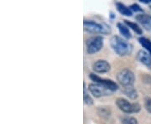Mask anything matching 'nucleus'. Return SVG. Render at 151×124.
Wrapping results in <instances>:
<instances>
[{
  "label": "nucleus",
  "instance_id": "nucleus-1",
  "mask_svg": "<svg viewBox=\"0 0 151 124\" xmlns=\"http://www.w3.org/2000/svg\"><path fill=\"white\" fill-rule=\"evenodd\" d=\"M110 44L114 52L119 56H126L132 53V45L119 35H114L110 39Z\"/></svg>",
  "mask_w": 151,
  "mask_h": 124
},
{
  "label": "nucleus",
  "instance_id": "nucleus-2",
  "mask_svg": "<svg viewBox=\"0 0 151 124\" xmlns=\"http://www.w3.org/2000/svg\"><path fill=\"white\" fill-rule=\"evenodd\" d=\"M83 27L85 31L92 34H108L111 33V29L106 24L98 23L94 20H84Z\"/></svg>",
  "mask_w": 151,
  "mask_h": 124
},
{
  "label": "nucleus",
  "instance_id": "nucleus-3",
  "mask_svg": "<svg viewBox=\"0 0 151 124\" xmlns=\"http://www.w3.org/2000/svg\"><path fill=\"white\" fill-rule=\"evenodd\" d=\"M118 108L125 113H136L140 111L141 107L138 103H131L124 98H118L116 100Z\"/></svg>",
  "mask_w": 151,
  "mask_h": 124
},
{
  "label": "nucleus",
  "instance_id": "nucleus-4",
  "mask_svg": "<svg viewBox=\"0 0 151 124\" xmlns=\"http://www.w3.org/2000/svg\"><path fill=\"white\" fill-rule=\"evenodd\" d=\"M117 79L124 87L133 86V85L134 84L135 76L132 70L125 68L119 71L117 76Z\"/></svg>",
  "mask_w": 151,
  "mask_h": 124
},
{
  "label": "nucleus",
  "instance_id": "nucleus-5",
  "mask_svg": "<svg viewBox=\"0 0 151 124\" xmlns=\"http://www.w3.org/2000/svg\"><path fill=\"white\" fill-rule=\"evenodd\" d=\"M86 52L93 54L100 51L103 46V38L102 36H92L86 40Z\"/></svg>",
  "mask_w": 151,
  "mask_h": 124
},
{
  "label": "nucleus",
  "instance_id": "nucleus-6",
  "mask_svg": "<svg viewBox=\"0 0 151 124\" xmlns=\"http://www.w3.org/2000/svg\"><path fill=\"white\" fill-rule=\"evenodd\" d=\"M90 79L92 80V81L96 82L97 84H100L102 86L107 87L108 89H109L110 91L112 92H115L119 89V86L118 84L115 82V81H112V80H109V79H104V78H101L100 76H98L96 74H93V73H91L90 75Z\"/></svg>",
  "mask_w": 151,
  "mask_h": 124
},
{
  "label": "nucleus",
  "instance_id": "nucleus-7",
  "mask_svg": "<svg viewBox=\"0 0 151 124\" xmlns=\"http://www.w3.org/2000/svg\"><path fill=\"white\" fill-rule=\"evenodd\" d=\"M88 90L92 93V95H93V97H95L96 98L110 96L113 93V92L110 91L107 87L102 86L100 84H97V83L90 84L88 86Z\"/></svg>",
  "mask_w": 151,
  "mask_h": 124
},
{
  "label": "nucleus",
  "instance_id": "nucleus-8",
  "mask_svg": "<svg viewBox=\"0 0 151 124\" xmlns=\"http://www.w3.org/2000/svg\"><path fill=\"white\" fill-rule=\"evenodd\" d=\"M92 69L97 73L103 74V73H107L111 70V65L108 61L103 60V59H99L92 65Z\"/></svg>",
  "mask_w": 151,
  "mask_h": 124
},
{
  "label": "nucleus",
  "instance_id": "nucleus-9",
  "mask_svg": "<svg viewBox=\"0 0 151 124\" xmlns=\"http://www.w3.org/2000/svg\"><path fill=\"white\" fill-rule=\"evenodd\" d=\"M137 59L143 65L151 69V54L145 50H139L136 55Z\"/></svg>",
  "mask_w": 151,
  "mask_h": 124
},
{
  "label": "nucleus",
  "instance_id": "nucleus-10",
  "mask_svg": "<svg viewBox=\"0 0 151 124\" xmlns=\"http://www.w3.org/2000/svg\"><path fill=\"white\" fill-rule=\"evenodd\" d=\"M136 20L141 25L146 29L151 30V15L145 14H140L135 17Z\"/></svg>",
  "mask_w": 151,
  "mask_h": 124
},
{
  "label": "nucleus",
  "instance_id": "nucleus-11",
  "mask_svg": "<svg viewBox=\"0 0 151 124\" xmlns=\"http://www.w3.org/2000/svg\"><path fill=\"white\" fill-rule=\"evenodd\" d=\"M116 7H117V9H118V11H119L121 14H123V15H124V16H128V17L132 16V14H133V12H132V10L130 9V8L124 5V4L118 2V3H116Z\"/></svg>",
  "mask_w": 151,
  "mask_h": 124
},
{
  "label": "nucleus",
  "instance_id": "nucleus-12",
  "mask_svg": "<svg viewBox=\"0 0 151 124\" xmlns=\"http://www.w3.org/2000/svg\"><path fill=\"white\" fill-rule=\"evenodd\" d=\"M117 27L119 29L120 34L124 36V38H132V35H131V33L129 31V27L126 24H124L123 23H118L117 24Z\"/></svg>",
  "mask_w": 151,
  "mask_h": 124
},
{
  "label": "nucleus",
  "instance_id": "nucleus-13",
  "mask_svg": "<svg viewBox=\"0 0 151 124\" xmlns=\"http://www.w3.org/2000/svg\"><path fill=\"white\" fill-rule=\"evenodd\" d=\"M124 94L128 97H129L130 99L134 100L138 97V92L135 90L134 86H128V87H124V91H123Z\"/></svg>",
  "mask_w": 151,
  "mask_h": 124
},
{
  "label": "nucleus",
  "instance_id": "nucleus-14",
  "mask_svg": "<svg viewBox=\"0 0 151 124\" xmlns=\"http://www.w3.org/2000/svg\"><path fill=\"white\" fill-rule=\"evenodd\" d=\"M124 24L128 26L130 29H132L134 31L136 34H143V30H142V29H141L136 23H134V22H131L129 21V20H124Z\"/></svg>",
  "mask_w": 151,
  "mask_h": 124
},
{
  "label": "nucleus",
  "instance_id": "nucleus-15",
  "mask_svg": "<svg viewBox=\"0 0 151 124\" xmlns=\"http://www.w3.org/2000/svg\"><path fill=\"white\" fill-rule=\"evenodd\" d=\"M139 42L141 45L145 49L148 51L149 54H151V41L149 39L145 38V37H140L139 39Z\"/></svg>",
  "mask_w": 151,
  "mask_h": 124
},
{
  "label": "nucleus",
  "instance_id": "nucleus-16",
  "mask_svg": "<svg viewBox=\"0 0 151 124\" xmlns=\"http://www.w3.org/2000/svg\"><path fill=\"white\" fill-rule=\"evenodd\" d=\"M121 123L122 124H139L137 119L133 117H129V116H126V117L122 118Z\"/></svg>",
  "mask_w": 151,
  "mask_h": 124
},
{
  "label": "nucleus",
  "instance_id": "nucleus-17",
  "mask_svg": "<svg viewBox=\"0 0 151 124\" xmlns=\"http://www.w3.org/2000/svg\"><path fill=\"white\" fill-rule=\"evenodd\" d=\"M98 114L103 117L110 116V109L108 108H98Z\"/></svg>",
  "mask_w": 151,
  "mask_h": 124
},
{
  "label": "nucleus",
  "instance_id": "nucleus-18",
  "mask_svg": "<svg viewBox=\"0 0 151 124\" xmlns=\"http://www.w3.org/2000/svg\"><path fill=\"white\" fill-rule=\"evenodd\" d=\"M83 99H84V102L86 105H92L93 104V100L92 97H90L87 93L86 92V88H84V96H83Z\"/></svg>",
  "mask_w": 151,
  "mask_h": 124
},
{
  "label": "nucleus",
  "instance_id": "nucleus-19",
  "mask_svg": "<svg viewBox=\"0 0 151 124\" xmlns=\"http://www.w3.org/2000/svg\"><path fill=\"white\" fill-rule=\"evenodd\" d=\"M145 109L151 113V98L150 97H147L145 98Z\"/></svg>",
  "mask_w": 151,
  "mask_h": 124
},
{
  "label": "nucleus",
  "instance_id": "nucleus-20",
  "mask_svg": "<svg viewBox=\"0 0 151 124\" xmlns=\"http://www.w3.org/2000/svg\"><path fill=\"white\" fill-rule=\"evenodd\" d=\"M130 9L132 10V12H143V9H142V8H141L140 6L139 5V4H132V5L129 7Z\"/></svg>",
  "mask_w": 151,
  "mask_h": 124
},
{
  "label": "nucleus",
  "instance_id": "nucleus-21",
  "mask_svg": "<svg viewBox=\"0 0 151 124\" xmlns=\"http://www.w3.org/2000/svg\"><path fill=\"white\" fill-rule=\"evenodd\" d=\"M150 9H151V6H150Z\"/></svg>",
  "mask_w": 151,
  "mask_h": 124
}]
</instances>
